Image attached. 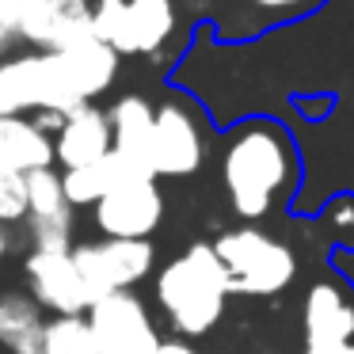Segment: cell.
<instances>
[{
	"label": "cell",
	"mask_w": 354,
	"mask_h": 354,
	"mask_svg": "<svg viewBox=\"0 0 354 354\" xmlns=\"http://www.w3.org/2000/svg\"><path fill=\"white\" fill-rule=\"evenodd\" d=\"M80 103L84 100L57 50H19L0 57V115H69Z\"/></svg>",
	"instance_id": "obj_5"
},
{
	"label": "cell",
	"mask_w": 354,
	"mask_h": 354,
	"mask_svg": "<svg viewBox=\"0 0 354 354\" xmlns=\"http://www.w3.org/2000/svg\"><path fill=\"white\" fill-rule=\"evenodd\" d=\"M183 16L202 24L217 42H252L267 31L308 19L328 0H179Z\"/></svg>",
	"instance_id": "obj_6"
},
{
	"label": "cell",
	"mask_w": 354,
	"mask_h": 354,
	"mask_svg": "<svg viewBox=\"0 0 354 354\" xmlns=\"http://www.w3.org/2000/svg\"><path fill=\"white\" fill-rule=\"evenodd\" d=\"M42 168H54V138L27 115H0V171L31 176Z\"/></svg>",
	"instance_id": "obj_18"
},
{
	"label": "cell",
	"mask_w": 354,
	"mask_h": 354,
	"mask_svg": "<svg viewBox=\"0 0 354 354\" xmlns=\"http://www.w3.org/2000/svg\"><path fill=\"white\" fill-rule=\"evenodd\" d=\"M8 252H12V232L0 225V263H4V255H8Z\"/></svg>",
	"instance_id": "obj_26"
},
{
	"label": "cell",
	"mask_w": 354,
	"mask_h": 354,
	"mask_svg": "<svg viewBox=\"0 0 354 354\" xmlns=\"http://www.w3.org/2000/svg\"><path fill=\"white\" fill-rule=\"evenodd\" d=\"M305 351L354 343V286L343 274H324L308 286L301 305Z\"/></svg>",
	"instance_id": "obj_13"
},
{
	"label": "cell",
	"mask_w": 354,
	"mask_h": 354,
	"mask_svg": "<svg viewBox=\"0 0 354 354\" xmlns=\"http://www.w3.org/2000/svg\"><path fill=\"white\" fill-rule=\"evenodd\" d=\"M46 313L27 290L0 293V346L8 354H42Z\"/></svg>",
	"instance_id": "obj_19"
},
{
	"label": "cell",
	"mask_w": 354,
	"mask_h": 354,
	"mask_svg": "<svg viewBox=\"0 0 354 354\" xmlns=\"http://www.w3.org/2000/svg\"><path fill=\"white\" fill-rule=\"evenodd\" d=\"M24 274H27V286H31L27 293L39 301L42 313L80 316L92 305L84 290V278H80L69 252H35L31 248L24 255Z\"/></svg>",
	"instance_id": "obj_14"
},
{
	"label": "cell",
	"mask_w": 354,
	"mask_h": 354,
	"mask_svg": "<svg viewBox=\"0 0 354 354\" xmlns=\"http://www.w3.org/2000/svg\"><path fill=\"white\" fill-rule=\"evenodd\" d=\"M27 217V176L19 171H0V225H24Z\"/></svg>",
	"instance_id": "obj_22"
},
{
	"label": "cell",
	"mask_w": 354,
	"mask_h": 354,
	"mask_svg": "<svg viewBox=\"0 0 354 354\" xmlns=\"http://www.w3.org/2000/svg\"><path fill=\"white\" fill-rule=\"evenodd\" d=\"M12 12H16V0H0V24H12Z\"/></svg>",
	"instance_id": "obj_27"
},
{
	"label": "cell",
	"mask_w": 354,
	"mask_h": 354,
	"mask_svg": "<svg viewBox=\"0 0 354 354\" xmlns=\"http://www.w3.org/2000/svg\"><path fill=\"white\" fill-rule=\"evenodd\" d=\"M77 209L62 191V171L42 168L27 176V217L24 229L35 252H69Z\"/></svg>",
	"instance_id": "obj_12"
},
{
	"label": "cell",
	"mask_w": 354,
	"mask_h": 354,
	"mask_svg": "<svg viewBox=\"0 0 354 354\" xmlns=\"http://www.w3.org/2000/svg\"><path fill=\"white\" fill-rule=\"evenodd\" d=\"M324 229L335 244L354 248V194H339L324 209Z\"/></svg>",
	"instance_id": "obj_23"
},
{
	"label": "cell",
	"mask_w": 354,
	"mask_h": 354,
	"mask_svg": "<svg viewBox=\"0 0 354 354\" xmlns=\"http://www.w3.org/2000/svg\"><path fill=\"white\" fill-rule=\"evenodd\" d=\"M209 160V130L191 100H171L153 107V176L187 179L198 176Z\"/></svg>",
	"instance_id": "obj_7"
},
{
	"label": "cell",
	"mask_w": 354,
	"mask_h": 354,
	"mask_svg": "<svg viewBox=\"0 0 354 354\" xmlns=\"http://www.w3.org/2000/svg\"><path fill=\"white\" fill-rule=\"evenodd\" d=\"M19 50H62L92 31V0H16Z\"/></svg>",
	"instance_id": "obj_11"
},
{
	"label": "cell",
	"mask_w": 354,
	"mask_h": 354,
	"mask_svg": "<svg viewBox=\"0 0 354 354\" xmlns=\"http://www.w3.org/2000/svg\"><path fill=\"white\" fill-rule=\"evenodd\" d=\"M111 156V122L107 107L100 103H80L77 111L62 118L54 133V168H84V164H100Z\"/></svg>",
	"instance_id": "obj_15"
},
{
	"label": "cell",
	"mask_w": 354,
	"mask_h": 354,
	"mask_svg": "<svg viewBox=\"0 0 354 354\" xmlns=\"http://www.w3.org/2000/svg\"><path fill=\"white\" fill-rule=\"evenodd\" d=\"M42 354H100L88 316H50L46 335H42Z\"/></svg>",
	"instance_id": "obj_21"
},
{
	"label": "cell",
	"mask_w": 354,
	"mask_h": 354,
	"mask_svg": "<svg viewBox=\"0 0 354 354\" xmlns=\"http://www.w3.org/2000/svg\"><path fill=\"white\" fill-rule=\"evenodd\" d=\"M214 252L229 278V293L240 297H274L297 278V252L282 236L259 225H236L214 236Z\"/></svg>",
	"instance_id": "obj_3"
},
{
	"label": "cell",
	"mask_w": 354,
	"mask_h": 354,
	"mask_svg": "<svg viewBox=\"0 0 354 354\" xmlns=\"http://www.w3.org/2000/svg\"><path fill=\"white\" fill-rule=\"evenodd\" d=\"M156 354H202L198 346H191V339H179V335H171V339H160V346H156Z\"/></svg>",
	"instance_id": "obj_24"
},
{
	"label": "cell",
	"mask_w": 354,
	"mask_h": 354,
	"mask_svg": "<svg viewBox=\"0 0 354 354\" xmlns=\"http://www.w3.org/2000/svg\"><path fill=\"white\" fill-rule=\"evenodd\" d=\"M69 255H73V263H77L80 278H84L88 301L133 290L138 282H145V278L153 274V263H156L153 240H115V236L73 244Z\"/></svg>",
	"instance_id": "obj_8"
},
{
	"label": "cell",
	"mask_w": 354,
	"mask_h": 354,
	"mask_svg": "<svg viewBox=\"0 0 354 354\" xmlns=\"http://www.w3.org/2000/svg\"><path fill=\"white\" fill-rule=\"evenodd\" d=\"M301 354H354V343H339V346H324V351H301Z\"/></svg>",
	"instance_id": "obj_25"
},
{
	"label": "cell",
	"mask_w": 354,
	"mask_h": 354,
	"mask_svg": "<svg viewBox=\"0 0 354 354\" xmlns=\"http://www.w3.org/2000/svg\"><path fill=\"white\" fill-rule=\"evenodd\" d=\"M153 297L160 305L168 328L179 339H198L221 324L225 308H229V278L217 259L209 240H194L187 252L168 259L156 270Z\"/></svg>",
	"instance_id": "obj_2"
},
{
	"label": "cell",
	"mask_w": 354,
	"mask_h": 354,
	"mask_svg": "<svg viewBox=\"0 0 354 354\" xmlns=\"http://www.w3.org/2000/svg\"><path fill=\"white\" fill-rule=\"evenodd\" d=\"M126 176H141V171H130L115 153H111L107 160H100V164H84V168L62 171V191H65V198L73 202V209H92L95 202Z\"/></svg>",
	"instance_id": "obj_20"
},
{
	"label": "cell",
	"mask_w": 354,
	"mask_h": 354,
	"mask_svg": "<svg viewBox=\"0 0 354 354\" xmlns=\"http://www.w3.org/2000/svg\"><path fill=\"white\" fill-rule=\"evenodd\" d=\"M221 187L244 225L286 209L301 183V156L290 130L274 118H244L221 141Z\"/></svg>",
	"instance_id": "obj_1"
},
{
	"label": "cell",
	"mask_w": 354,
	"mask_h": 354,
	"mask_svg": "<svg viewBox=\"0 0 354 354\" xmlns=\"http://www.w3.org/2000/svg\"><path fill=\"white\" fill-rule=\"evenodd\" d=\"M183 19L179 0H92V35L118 57H160Z\"/></svg>",
	"instance_id": "obj_4"
},
{
	"label": "cell",
	"mask_w": 354,
	"mask_h": 354,
	"mask_svg": "<svg viewBox=\"0 0 354 354\" xmlns=\"http://www.w3.org/2000/svg\"><path fill=\"white\" fill-rule=\"evenodd\" d=\"M107 122H111V153L130 171L153 176V103L141 92H126L107 107Z\"/></svg>",
	"instance_id": "obj_16"
},
{
	"label": "cell",
	"mask_w": 354,
	"mask_h": 354,
	"mask_svg": "<svg viewBox=\"0 0 354 354\" xmlns=\"http://www.w3.org/2000/svg\"><path fill=\"white\" fill-rule=\"evenodd\" d=\"M95 229L115 240H153L164 221V191L153 176H126L92 206Z\"/></svg>",
	"instance_id": "obj_9"
},
{
	"label": "cell",
	"mask_w": 354,
	"mask_h": 354,
	"mask_svg": "<svg viewBox=\"0 0 354 354\" xmlns=\"http://www.w3.org/2000/svg\"><path fill=\"white\" fill-rule=\"evenodd\" d=\"M84 316L92 324L100 354H156V346H160V331L153 324V313L130 290L92 301Z\"/></svg>",
	"instance_id": "obj_10"
},
{
	"label": "cell",
	"mask_w": 354,
	"mask_h": 354,
	"mask_svg": "<svg viewBox=\"0 0 354 354\" xmlns=\"http://www.w3.org/2000/svg\"><path fill=\"white\" fill-rule=\"evenodd\" d=\"M57 54H62L65 69H69V77H73V88H77V95L84 103H95L100 95H107L111 84H115V77H118V65H122V57H118L103 39H95L92 31L73 39L69 46H62Z\"/></svg>",
	"instance_id": "obj_17"
}]
</instances>
